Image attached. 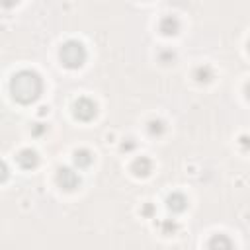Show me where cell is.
<instances>
[{"label": "cell", "instance_id": "obj_11", "mask_svg": "<svg viewBox=\"0 0 250 250\" xmlns=\"http://www.w3.org/2000/svg\"><path fill=\"white\" fill-rule=\"evenodd\" d=\"M6 178H8V166L0 160V182H2V180H6Z\"/></svg>", "mask_w": 250, "mask_h": 250}, {"label": "cell", "instance_id": "obj_4", "mask_svg": "<svg viewBox=\"0 0 250 250\" xmlns=\"http://www.w3.org/2000/svg\"><path fill=\"white\" fill-rule=\"evenodd\" d=\"M59 184L64 188V189H74L76 186H78V182H80V178H78V174L76 172H72L70 168H62V170H59Z\"/></svg>", "mask_w": 250, "mask_h": 250}, {"label": "cell", "instance_id": "obj_3", "mask_svg": "<svg viewBox=\"0 0 250 250\" xmlns=\"http://www.w3.org/2000/svg\"><path fill=\"white\" fill-rule=\"evenodd\" d=\"M74 115H76L78 119H84V121L92 119V117L96 115V104H94L92 100H88V98H80V100L74 104Z\"/></svg>", "mask_w": 250, "mask_h": 250}, {"label": "cell", "instance_id": "obj_2", "mask_svg": "<svg viewBox=\"0 0 250 250\" xmlns=\"http://www.w3.org/2000/svg\"><path fill=\"white\" fill-rule=\"evenodd\" d=\"M61 61L64 62V66L68 68H78L84 61H86V51H84V45L70 39L66 41L62 47H61Z\"/></svg>", "mask_w": 250, "mask_h": 250}, {"label": "cell", "instance_id": "obj_9", "mask_svg": "<svg viewBox=\"0 0 250 250\" xmlns=\"http://www.w3.org/2000/svg\"><path fill=\"white\" fill-rule=\"evenodd\" d=\"M186 197L184 195H180V193H174V195H170L168 197V207L172 209V211H184L186 209Z\"/></svg>", "mask_w": 250, "mask_h": 250}, {"label": "cell", "instance_id": "obj_12", "mask_svg": "<svg viewBox=\"0 0 250 250\" xmlns=\"http://www.w3.org/2000/svg\"><path fill=\"white\" fill-rule=\"evenodd\" d=\"M162 131V123L160 121H152L150 123V133H160Z\"/></svg>", "mask_w": 250, "mask_h": 250}, {"label": "cell", "instance_id": "obj_5", "mask_svg": "<svg viewBox=\"0 0 250 250\" xmlns=\"http://www.w3.org/2000/svg\"><path fill=\"white\" fill-rule=\"evenodd\" d=\"M37 152L35 150H31V148H23L20 154H18V162H20V166L21 168H33L35 164H37Z\"/></svg>", "mask_w": 250, "mask_h": 250}, {"label": "cell", "instance_id": "obj_8", "mask_svg": "<svg viewBox=\"0 0 250 250\" xmlns=\"http://www.w3.org/2000/svg\"><path fill=\"white\" fill-rule=\"evenodd\" d=\"M133 170H135V174H137V176H146V174L150 172V160H148V158H145V156L137 158V160H135V164H133Z\"/></svg>", "mask_w": 250, "mask_h": 250}, {"label": "cell", "instance_id": "obj_7", "mask_svg": "<svg viewBox=\"0 0 250 250\" xmlns=\"http://www.w3.org/2000/svg\"><path fill=\"white\" fill-rule=\"evenodd\" d=\"M74 162H76L78 168H86V166H90V162H92V154H90V150H86V148L76 150V152H74Z\"/></svg>", "mask_w": 250, "mask_h": 250}, {"label": "cell", "instance_id": "obj_10", "mask_svg": "<svg viewBox=\"0 0 250 250\" xmlns=\"http://www.w3.org/2000/svg\"><path fill=\"white\" fill-rule=\"evenodd\" d=\"M160 29H162L166 35L176 33V31H178V20H174V18H164L162 23H160Z\"/></svg>", "mask_w": 250, "mask_h": 250}, {"label": "cell", "instance_id": "obj_6", "mask_svg": "<svg viewBox=\"0 0 250 250\" xmlns=\"http://www.w3.org/2000/svg\"><path fill=\"white\" fill-rule=\"evenodd\" d=\"M209 250H232V242H230V238H227L225 234H217V236L211 238Z\"/></svg>", "mask_w": 250, "mask_h": 250}, {"label": "cell", "instance_id": "obj_1", "mask_svg": "<svg viewBox=\"0 0 250 250\" xmlns=\"http://www.w3.org/2000/svg\"><path fill=\"white\" fill-rule=\"evenodd\" d=\"M41 90H43V82H41L39 74L33 70H20L10 82L12 96L21 104H29V102L37 100Z\"/></svg>", "mask_w": 250, "mask_h": 250}]
</instances>
